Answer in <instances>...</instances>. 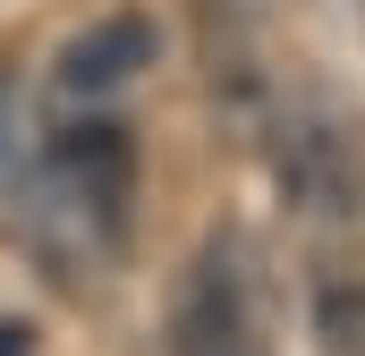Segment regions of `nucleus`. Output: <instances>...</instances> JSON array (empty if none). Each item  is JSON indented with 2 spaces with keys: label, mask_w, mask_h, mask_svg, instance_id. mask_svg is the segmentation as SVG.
I'll return each instance as SVG.
<instances>
[{
  "label": "nucleus",
  "mask_w": 365,
  "mask_h": 356,
  "mask_svg": "<svg viewBox=\"0 0 365 356\" xmlns=\"http://www.w3.org/2000/svg\"><path fill=\"white\" fill-rule=\"evenodd\" d=\"M272 178H280V195H289L306 221H349L365 204V136H357V119H349L340 102H323V93L280 102V119H272Z\"/></svg>",
  "instance_id": "obj_2"
},
{
  "label": "nucleus",
  "mask_w": 365,
  "mask_h": 356,
  "mask_svg": "<svg viewBox=\"0 0 365 356\" xmlns=\"http://www.w3.org/2000/svg\"><path fill=\"white\" fill-rule=\"evenodd\" d=\"M170 356H272L264 348V314H255V280L238 263V238H212V246L179 271Z\"/></svg>",
  "instance_id": "obj_3"
},
{
  "label": "nucleus",
  "mask_w": 365,
  "mask_h": 356,
  "mask_svg": "<svg viewBox=\"0 0 365 356\" xmlns=\"http://www.w3.org/2000/svg\"><path fill=\"white\" fill-rule=\"evenodd\" d=\"M153 51H162V26L153 17H136V9H110V17H93L86 34H68L60 43V60H51V85L60 102H110V93H128L145 68H153Z\"/></svg>",
  "instance_id": "obj_4"
},
{
  "label": "nucleus",
  "mask_w": 365,
  "mask_h": 356,
  "mask_svg": "<svg viewBox=\"0 0 365 356\" xmlns=\"http://www.w3.org/2000/svg\"><path fill=\"white\" fill-rule=\"evenodd\" d=\"M17 162V85H9V68H0V170Z\"/></svg>",
  "instance_id": "obj_6"
},
{
  "label": "nucleus",
  "mask_w": 365,
  "mask_h": 356,
  "mask_svg": "<svg viewBox=\"0 0 365 356\" xmlns=\"http://www.w3.org/2000/svg\"><path fill=\"white\" fill-rule=\"evenodd\" d=\"M314 340H323V356H365V280H323Z\"/></svg>",
  "instance_id": "obj_5"
},
{
  "label": "nucleus",
  "mask_w": 365,
  "mask_h": 356,
  "mask_svg": "<svg viewBox=\"0 0 365 356\" xmlns=\"http://www.w3.org/2000/svg\"><path fill=\"white\" fill-rule=\"evenodd\" d=\"M136 229V136L119 119H60L17 178V238L51 280H102Z\"/></svg>",
  "instance_id": "obj_1"
},
{
  "label": "nucleus",
  "mask_w": 365,
  "mask_h": 356,
  "mask_svg": "<svg viewBox=\"0 0 365 356\" xmlns=\"http://www.w3.org/2000/svg\"><path fill=\"white\" fill-rule=\"evenodd\" d=\"M0 356H26V323H0Z\"/></svg>",
  "instance_id": "obj_7"
}]
</instances>
